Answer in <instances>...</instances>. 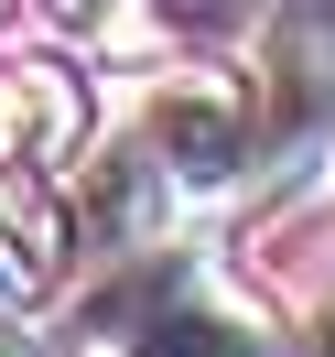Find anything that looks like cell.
Wrapping results in <instances>:
<instances>
[{"label": "cell", "mask_w": 335, "mask_h": 357, "mask_svg": "<svg viewBox=\"0 0 335 357\" xmlns=\"http://www.w3.org/2000/svg\"><path fill=\"white\" fill-rule=\"evenodd\" d=\"M141 152H152L173 184H195V195L238 184L249 162H270V109H260V76H227V66H173L152 98H141Z\"/></svg>", "instance_id": "1"}, {"label": "cell", "mask_w": 335, "mask_h": 357, "mask_svg": "<svg viewBox=\"0 0 335 357\" xmlns=\"http://www.w3.org/2000/svg\"><path fill=\"white\" fill-rule=\"evenodd\" d=\"M76 141H87V87L54 54L0 66V174H65Z\"/></svg>", "instance_id": "2"}, {"label": "cell", "mask_w": 335, "mask_h": 357, "mask_svg": "<svg viewBox=\"0 0 335 357\" xmlns=\"http://www.w3.org/2000/svg\"><path fill=\"white\" fill-rule=\"evenodd\" d=\"M119 357H270V335H260V314H249L227 282H173L130 335H119Z\"/></svg>", "instance_id": "3"}, {"label": "cell", "mask_w": 335, "mask_h": 357, "mask_svg": "<svg viewBox=\"0 0 335 357\" xmlns=\"http://www.w3.org/2000/svg\"><path fill=\"white\" fill-rule=\"evenodd\" d=\"M162 184H173V174H162V162L141 152V130H130V152H109L87 184H76V227H87L98 249H141L162 227Z\"/></svg>", "instance_id": "4"}, {"label": "cell", "mask_w": 335, "mask_h": 357, "mask_svg": "<svg viewBox=\"0 0 335 357\" xmlns=\"http://www.w3.org/2000/svg\"><path fill=\"white\" fill-rule=\"evenodd\" d=\"M33 292H54V249H44V227L0 217V303H33Z\"/></svg>", "instance_id": "5"}, {"label": "cell", "mask_w": 335, "mask_h": 357, "mask_svg": "<svg viewBox=\"0 0 335 357\" xmlns=\"http://www.w3.org/2000/svg\"><path fill=\"white\" fill-rule=\"evenodd\" d=\"M303 347H313V357H335V282H325V303H313V325H303Z\"/></svg>", "instance_id": "6"}, {"label": "cell", "mask_w": 335, "mask_h": 357, "mask_svg": "<svg viewBox=\"0 0 335 357\" xmlns=\"http://www.w3.org/2000/svg\"><path fill=\"white\" fill-rule=\"evenodd\" d=\"M65 11H76V22H109V11H119V0H65Z\"/></svg>", "instance_id": "7"}]
</instances>
